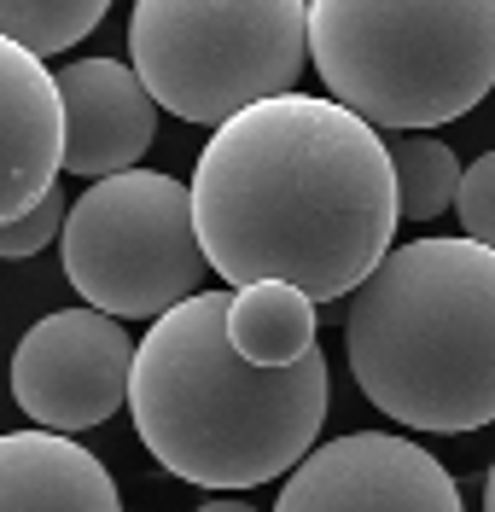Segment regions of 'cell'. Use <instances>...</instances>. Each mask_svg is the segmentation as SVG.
<instances>
[{"instance_id": "6da1fadb", "label": "cell", "mask_w": 495, "mask_h": 512, "mask_svg": "<svg viewBox=\"0 0 495 512\" xmlns=\"http://www.w3.org/2000/svg\"><path fill=\"white\" fill-rule=\"evenodd\" d=\"M204 262L233 291L292 280L350 297L396 251V169L379 128L321 94H274L210 134L193 169Z\"/></svg>"}, {"instance_id": "7a4b0ae2", "label": "cell", "mask_w": 495, "mask_h": 512, "mask_svg": "<svg viewBox=\"0 0 495 512\" xmlns=\"http://www.w3.org/2000/svg\"><path fill=\"white\" fill-rule=\"evenodd\" d=\"M233 291H193L134 350L129 414L146 454L198 489L286 478L327 419V355L251 367L228 338Z\"/></svg>"}, {"instance_id": "3957f363", "label": "cell", "mask_w": 495, "mask_h": 512, "mask_svg": "<svg viewBox=\"0 0 495 512\" xmlns=\"http://www.w3.org/2000/svg\"><path fill=\"white\" fill-rule=\"evenodd\" d=\"M344 350L362 396L408 431L495 425V251L466 233L396 245L350 291Z\"/></svg>"}, {"instance_id": "277c9868", "label": "cell", "mask_w": 495, "mask_h": 512, "mask_svg": "<svg viewBox=\"0 0 495 512\" xmlns=\"http://www.w3.org/2000/svg\"><path fill=\"white\" fill-rule=\"evenodd\" d=\"M309 64L373 128H437L495 88V0H309Z\"/></svg>"}, {"instance_id": "5b68a950", "label": "cell", "mask_w": 495, "mask_h": 512, "mask_svg": "<svg viewBox=\"0 0 495 512\" xmlns=\"http://www.w3.org/2000/svg\"><path fill=\"white\" fill-rule=\"evenodd\" d=\"M129 59L169 117L222 128L257 99L297 94L309 0H134Z\"/></svg>"}, {"instance_id": "8992f818", "label": "cell", "mask_w": 495, "mask_h": 512, "mask_svg": "<svg viewBox=\"0 0 495 512\" xmlns=\"http://www.w3.org/2000/svg\"><path fill=\"white\" fill-rule=\"evenodd\" d=\"M193 187L158 169L105 175L70 204L65 280L88 309L117 320H158L187 303L204 274Z\"/></svg>"}, {"instance_id": "52a82bcc", "label": "cell", "mask_w": 495, "mask_h": 512, "mask_svg": "<svg viewBox=\"0 0 495 512\" xmlns=\"http://www.w3.org/2000/svg\"><path fill=\"white\" fill-rule=\"evenodd\" d=\"M134 350L105 309L41 315L12 350V402L47 431H94L129 402Z\"/></svg>"}, {"instance_id": "ba28073f", "label": "cell", "mask_w": 495, "mask_h": 512, "mask_svg": "<svg viewBox=\"0 0 495 512\" xmlns=\"http://www.w3.org/2000/svg\"><path fill=\"white\" fill-rule=\"evenodd\" d=\"M274 512H466L461 483L426 443L396 431H350L292 466Z\"/></svg>"}, {"instance_id": "9c48e42d", "label": "cell", "mask_w": 495, "mask_h": 512, "mask_svg": "<svg viewBox=\"0 0 495 512\" xmlns=\"http://www.w3.org/2000/svg\"><path fill=\"white\" fill-rule=\"evenodd\" d=\"M59 99H65V169L70 175H123L152 152L158 134V99L140 82L134 64L76 59L59 64Z\"/></svg>"}, {"instance_id": "30bf717a", "label": "cell", "mask_w": 495, "mask_h": 512, "mask_svg": "<svg viewBox=\"0 0 495 512\" xmlns=\"http://www.w3.org/2000/svg\"><path fill=\"white\" fill-rule=\"evenodd\" d=\"M65 169V99L41 53L0 35V227L35 210Z\"/></svg>"}, {"instance_id": "8fae6325", "label": "cell", "mask_w": 495, "mask_h": 512, "mask_svg": "<svg viewBox=\"0 0 495 512\" xmlns=\"http://www.w3.org/2000/svg\"><path fill=\"white\" fill-rule=\"evenodd\" d=\"M0 512H123V495L70 431L30 425L0 437Z\"/></svg>"}, {"instance_id": "7c38bea8", "label": "cell", "mask_w": 495, "mask_h": 512, "mask_svg": "<svg viewBox=\"0 0 495 512\" xmlns=\"http://www.w3.org/2000/svg\"><path fill=\"white\" fill-rule=\"evenodd\" d=\"M228 338L251 367H292L315 350V297L292 280L239 286L228 303Z\"/></svg>"}, {"instance_id": "4fadbf2b", "label": "cell", "mask_w": 495, "mask_h": 512, "mask_svg": "<svg viewBox=\"0 0 495 512\" xmlns=\"http://www.w3.org/2000/svg\"><path fill=\"white\" fill-rule=\"evenodd\" d=\"M385 152H391V169H396L402 216L431 222V216L455 210V192H461L466 169L443 140H431L426 128H391V134H385Z\"/></svg>"}, {"instance_id": "5bb4252c", "label": "cell", "mask_w": 495, "mask_h": 512, "mask_svg": "<svg viewBox=\"0 0 495 512\" xmlns=\"http://www.w3.org/2000/svg\"><path fill=\"white\" fill-rule=\"evenodd\" d=\"M105 12H111V0H0V35L53 59V53L76 47L82 35H94Z\"/></svg>"}, {"instance_id": "9a60e30c", "label": "cell", "mask_w": 495, "mask_h": 512, "mask_svg": "<svg viewBox=\"0 0 495 512\" xmlns=\"http://www.w3.org/2000/svg\"><path fill=\"white\" fill-rule=\"evenodd\" d=\"M65 222H70V204L59 198V187H53L35 210H24L18 222L0 227V262H24V256H35L41 245H53Z\"/></svg>"}, {"instance_id": "2e32d148", "label": "cell", "mask_w": 495, "mask_h": 512, "mask_svg": "<svg viewBox=\"0 0 495 512\" xmlns=\"http://www.w3.org/2000/svg\"><path fill=\"white\" fill-rule=\"evenodd\" d=\"M455 216H461L466 239L495 251V152H484L478 163H466L461 192H455Z\"/></svg>"}, {"instance_id": "e0dca14e", "label": "cell", "mask_w": 495, "mask_h": 512, "mask_svg": "<svg viewBox=\"0 0 495 512\" xmlns=\"http://www.w3.org/2000/svg\"><path fill=\"white\" fill-rule=\"evenodd\" d=\"M198 512H257L251 501H233V495H216V501H204Z\"/></svg>"}, {"instance_id": "ac0fdd59", "label": "cell", "mask_w": 495, "mask_h": 512, "mask_svg": "<svg viewBox=\"0 0 495 512\" xmlns=\"http://www.w3.org/2000/svg\"><path fill=\"white\" fill-rule=\"evenodd\" d=\"M484 512H495V466H490V478H484Z\"/></svg>"}]
</instances>
